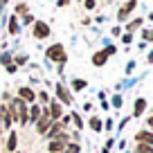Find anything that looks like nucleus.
<instances>
[{
    "label": "nucleus",
    "mask_w": 153,
    "mask_h": 153,
    "mask_svg": "<svg viewBox=\"0 0 153 153\" xmlns=\"http://www.w3.org/2000/svg\"><path fill=\"white\" fill-rule=\"evenodd\" d=\"M144 108H146V101H144V99H137V101H135V110H133V115H142V113H144Z\"/></svg>",
    "instance_id": "obj_12"
},
{
    "label": "nucleus",
    "mask_w": 153,
    "mask_h": 153,
    "mask_svg": "<svg viewBox=\"0 0 153 153\" xmlns=\"http://www.w3.org/2000/svg\"><path fill=\"white\" fill-rule=\"evenodd\" d=\"M20 101H34L36 99V92L32 90V88H20Z\"/></svg>",
    "instance_id": "obj_8"
},
{
    "label": "nucleus",
    "mask_w": 153,
    "mask_h": 153,
    "mask_svg": "<svg viewBox=\"0 0 153 153\" xmlns=\"http://www.w3.org/2000/svg\"><path fill=\"white\" fill-rule=\"evenodd\" d=\"M135 140H137L140 144H149V146H153V133H149V131H140V133L135 135Z\"/></svg>",
    "instance_id": "obj_7"
},
{
    "label": "nucleus",
    "mask_w": 153,
    "mask_h": 153,
    "mask_svg": "<svg viewBox=\"0 0 153 153\" xmlns=\"http://www.w3.org/2000/svg\"><path fill=\"white\" fill-rule=\"evenodd\" d=\"M43 115V108H38V106H32V110H29V120H38Z\"/></svg>",
    "instance_id": "obj_13"
},
{
    "label": "nucleus",
    "mask_w": 153,
    "mask_h": 153,
    "mask_svg": "<svg viewBox=\"0 0 153 153\" xmlns=\"http://www.w3.org/2000/svg\"><path fill=\"white\" fill-rule=\"evenodd\" d=\"M34 36H36V38H48V36H50L48 23H43V20H36V23H34Z\"/></svg>",
    "instance_id": "obj_4"
},
{
    "label": "nucleus",
    "mask_w": 153,
    "mask_h": 153,
    "mask_svg": "<svg viewBox=\"0 0 153 153\" xmlns=\"http://www.w3.org/2000/svg\"><path fill=\"white\" fill-rule=\"evenodd\" d=\"M48 59L63 63V61H65V50H63V45L56 43V45H52V48H48Z\"/></svg>",
    "instance_id": "obj_2"
},
{
    "label": "nucleus",
    "mask_w": 153,
    "mask_h": 153,
    "mask_svg": "<svg viewBox=\"0 0 153 153\" xmlns=\"http://www.w3.org/2000/svg\"><path fill=\"white\" fill-rule=\"evenodd\" d=\"M9 113H11V117H16V120L20 122V124H27V108H25V101L16 99L14 101V110L9 108Z\"/></svg>",
    "instance_id": "obj_1"
},
{
    "label": "nucleus",
    "mask_w": 153,
    "mask_h": 153,
    "mask_svg": "<svg viewBox=\"0 0 153 153\" xmlns=\"http://www.w3.org/2000/svg\"><path fill=\"white\" fill-rule=\"evenodd\" d=\"M122 41H124V43H126V45H128V43H131V41H133V36H131V34H126V36H124V38H122Z\"/></svg>",
    "instance_id": "obj_25"
},
{
    "label": "nucleus",
    "mask_w": 153,
    "mask_h": 153,
    "mask_svg": "<svg viewBox=\"0 0 153 153\" xmlns=\"http://www.w3.org/2000/svg\"><path fill=\"white\" fill-rule=\"evenodd\" d=\"M72 88H74V90H83V88H86V81H83V79H74Z\"/></svg>",
    "instance_id": "obj_18"
},
{
    "label": "nucleus",
    "mask_w": 153,
    "mask_h": 153,
    "mask_svg": "<svg viewBox=\"0 0 153 153\" xmlns=\"http://www.w3.org/2000/svg\"><path fill=\"white\" fill-rule=\"evenodd\" d=\"M90 128L92 131H101V120H99V117H92V120H90Z\"/></svg>",
    "instance_id": "obj_16"
},
{
    "label": "nucleus",
    "mask_w": 153,
    "mask_h": 153,
    "mask_svg": "<svg viewBox=\"0 0 153 153\" xmlns=\"http://www.w3.org/2000/svg\"><path fill=\"white\" fill-rule=\"evenodd\" d=\"M68 151L70 153H79V144H68Z\"/></svg>",
    "instance_id": "obj_22"
},
{
    "label": "nucleus",
    "mask_w": 153,
    "mask_h": 153,
    "mask_svg": "<svg viewBox=\"0 0 153 153\" xmlns=\"http://www.w3.org/2000/svg\"><path fill=\"white\" fill-rule=\"evenodd\" d=\"M56 92H59V99H61V101H65V104H70V101H72V97L68 95V90H65L63 83H56Z\"/></svg>",
    "instance_id": "obj_10"
},
{
    "label": "nucleus",
    "mask_w": 153,
    "mask_h": 153,
    "mask_svg": "<svg viewBox=\"0 0 153 153\" xmlns=\"http://www.w3.org/2000/svg\"><path fill=\"white\" fill-rule=\"evenodd\" d=\"M48 115H50V120H61V117H63V108H61V104H59V101H52V104H50Z\"/></svg>",
    "instance_id": "obj_6"
},
{
    "label": "nucleus",
    "mask_w": 153,
    "mask_h": 153,
    "mask_svg": "<svg viewBox=\"0 0 153 153\" xmlns=\"http://www.w3.org/2000/svg\"><path fill=\"white\" fill-rule=\"evenodd\" d=\"M95 5H97V0H86V7H88V9H92Z\"/></svg>",
    "instance_id": "obj_24"
},
{
    "label": "nucleus",
    "mask_w": 153,
    "mask_h": 153,
    "mask_svg": "<svg viewBox=\"0 0 153 153\" xmlns=\"http://www.w3.org/2000/svg\"><path fill=\"white\" fill-rule=\"evenodd\" d=\"M149 126H153V115H151V117H149Z\"/></svg>",
    "instance_id": "obj_27"
},
{
    "label": "nucleus",
    "mask_w": 153,
    "mask_h": 153,
    "mask_svg": "<svg viewBox=\"0 0 153 153\" xmlns=\"http://www.w3.org/2000/svg\"><path fill=\"white\" fill-rule=\"evenodd\" d=\"M135 153H153V146H149V144H137V146H135Z\"/></svg>",
    "instance_id": "obj_15"
},
{
    "label": "nucleus",
    "mask_w": 153,
    "mask_h": 153,
    "mask_svg": "<svg viewBox=\"0 0 153 153\" xmlns=\"http://www.w3.org/2000/svg\"><path fill=\"white\" fill-rule=\"evenodd\" d=\"M135 5H137V2H135V0H128V2H126V5L122 7V9H120V20H124L126 16H128L131 11L135 9Z\"/></svg>",
    "instance_id": "obj_9"
},
{
    "label": "nucleus",
    "mask_w": 153,
    "mask_h": 153,
    "mask_svg": "<svg viewBox=\"0 0 153 153\" xmlns=\"http://www.w3.org/2000/svg\"><path fill=\"white\" fill-rule=\"evenodd\" d=\"M9 32H11V34L18 32V23H16V18H11V20H9Z\"/></svg>",
    "instance_id": "obj_20"
},
{
    "label": "nucleus",
    "mask_w": 153,
    "mask_h": 153,
    "mask_svg": "<svg viewBox=\"0 0 153 153\" xmlns=\"http://www.w3.org/2000/svg\"><path fill=\"white\" fill-rule=\"evenodd\" d=\"M144 38H146V41H153V32H151V29H146V32H144Z\"/></svg>",
    "instance_id": "obj_23"
},
{
    "label": "nucleus",
    "mask_w": 153,
    "mask_h": 153,
    "mask_svg": "<svg viewBox=\"0 0 153 153\" xmlns=\"http://www.w3.org/2000/svg\"><path fill=\"white\" fill-rule=\"evenodd\" d=\"M72 120H74V124L79 126V128H83V122H81V117H79V115H72Z\"/></svg>",
    "instance_id": "obj_21"
},
{
    "label": "nucleus",
    "mask_w": 153,
    "mask_h": 153,
    "mask_svg": "<svg viewBox=\"0 0 153 153\" xmlns=\"http://www.w3.org/2000/svg\"><path fill=\"white\" fill-rule=\"evenodd\" d=\"M61 128H63V126H61V122H59V124H52V126H50V137H56V135L59 133H61Z\"/></svg>",
    "instance_id": "obj_14"
},
{
    "label": "nucleus",
    "mask_w": 153,
    "mask_h": 153,
    "mask_svg": "<svg viewBox=\"0 0 153 153\" xmlns=\"http://www.w3.org/2000/svg\"><path fill=\"white\" fill-rule=\"evenodd\" d=\"M68 2H70V0H59L56 5H59V7H65V5H68Z\"/></svg>",
    "instance_id": "obj_26"
},
{
    "label": "nucleus",
    "mask_w": 153,
    "mask_h": 153,
    "mask_svg": "<svg viewBox=\"0 0 153 153\" xmlns=\"http://www.w3.org/2000/svg\"><path fill=\"white\" fill-rule=\"evenodd\" d=\"M50 126H52V120H50L48 110H43V115H41V117L36 120V131H38L41 135H45V133H48V128H50Z\"/></svg>",
    "instance_id": "obj_3"
},
{
    "label": "nucleus",
    "mask_w": 153,
    "mask_h": 153,
    "mask_svg": "<svg viewBox=\"0 0 153 153\" xmlns=\"http://www.w3.org/2000/svg\"><path fill=\"white\" fill-rule=\"evenodd\" d=\"M140 25H142V20H140V18H137V20H133V23L128 25V34H131V32H135V29H137Z\"/></svg>",
    "instance_id": "obj_19"
},
{
    "label": "nucleus",
    "mask_w": 153,
    "mask_h": 153,
    "mask_svg": "<svg viewBox=\"0 0 153 153\" xmlns=\"http://www.w3.org/2000/svg\"><path fill=\"white\" fill-rule=\"evenodd\" d=\"M113 52H115V48H108V50H101V52H97L95 56H92V63H95V65H104L106 59H108V54H113Z\"/></svg>",
    "instance_id": "obj_5"
},
{
    "label": "nucleus",
    "mask_w": 153,
    "mask_h": 153,
    "mask_svg": "<svg viewBox=\"0 0 153 153\" xmlns=\"http://www.w3.org/2000/svg\"><path fill=\"white\" fill-rule=\"evenodd\" d=\"M2 2H7V0H2Z\"/></svg>",
    "instance_id": "obj_28"
},
{
    "label": "nucleus",
    "mask_w": 153,
    "mask_h": 153,
    "mask_svg": "<svg viewBox=\"0 0 153 153\" xmlns=\"http://www.w3.org/2000/svg\"><path fill=\"white\" fill-rule=\"evenodd\" d=\"M7 149H9V151H14V149H16V133L9 135V140H7Z\"/></svg>",
    "instance_id": "obj_17"
},
{
    "label": "nucleus",
    "mask_w": 153,
    "mask_h": 153,
    "mask_svg": "<svg viewBox=\"0 0 153 153\" xmlns=\"http://www.w3.org/2000/svg\"><path fill=\"white\" fill-rule=\"evenodd\" d=\"M63 149H65V142H61V140H54V142L50 144V151L52 153H61Z\"/></svg>",
    "instance_id": "obj_11"
}]
</instances>
